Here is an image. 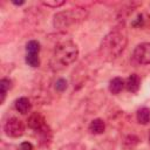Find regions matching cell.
<instances>
[{
	"label": "cell",
	"mask_w": 150,
	"mask_h": 150,
	"mask_svg": "<svg viewBox=\"0 0 150 150\" xmlns=\"http://www.w3.org/2000/svg\"><path fill=\"white\" fill-rule=\"evenodd\" d=\"M128 45V35L121 28H115L107 33L98 47L100 56L108 62L115 61L122 55Z\"/></svg>",
	"instance_id": "cell-1"
},
{
	"label": "cell",
	"mask_w": 150,
	"mask_h": 150,
	"mask_svg": "<svg viewBox=\"0 0 150 150\" xmlns=\"http://www.w3.org/2000/svg\"><path fill=\"white\" fill-rule=\"evenodd\" d=\"M79 56V47L75 42L67 40L57 43L52 54L49 67L54 71L62 70L73 64Z\"/></svg>",
	"instance_id": "cell-2"
},
{
	"label": "cell",
	"mask_w": 150,
	"mask_h": 150,
	"mask_svg": "<svg viewBox=\"0 0 150 150\" xmlns=\"http://www.w3.org/2000/svg\"><path fill=\"white\" fill-rule=\"evenodd\" d=\"M88 16V11L83 7H71L57 12L53 18V26L57 30H66L84 21Z\"/></svg>",
	"instance_id": "cell-3"
},
{
	"label": "cell",
	"mask_w": 150,
	"mask_h": 150,
	"mask_svg": "<svg viewBox=\"0 0 150 150\" xmlns=\"http://www.w3.org/2000/svg\"><path fill=\"white\" fill-rule=\"evenodd\" d=\"M25 123L16 116L9 117L4 124V132L6 136L12 138H19L25 134Z\"/></svg>",
	"instance_id": "cell-4"
},
{
	"label": "cell",
	"mask_w": 150,
	"mask_h": 150,
	"mask_svg": "<svg viewBox=\"0 0 150 150\" xmlns=\"http://www.w3.org/2000/svg\"><path fill=\"white\" fill-rule=\"evenodd\" d=\"M132 59L138 64H150V42L138 43L134 48Z\"/></svg>",
	"instance_id": "cell-5"
},
{
	"label": "cell",
	"mask_w": 150,
	"mask_h": 150,
	"mask_svg": "<svg viewBox=\"0 0 150 150\" xmlns=\"http://www.w3.org/2000/svg\"><path fill=\"white\" fill-rule=\"evenodd\" d=\"M27 127L35 131L36 134L40 132L41 130H43L46 127H48V123L45 118L43 115H41L40 112L35 111V112H30V115L27 118Z\"/></svg>",
	"instance_id": "cell-6"
},
{
	"label": "cell",
	"mask_w": 150,
	"mask_h": 150,
	"mask_svg": "<svg viewBox=\"0 0 150 150\" xmlns=\"http://www.w3.org/2000/svg\"><path fill=\"white\" fill-rule=\"evenodd\" d=\"M14 108L18 112H20L22 115H26L32 110V102L28 97L21 96V97L16 98L14 101Z\"/></svg>",
	"instance_id": "cell-7"
},
{
	"label": "cell",
	"mask_w": 150,
	"mask_h": 150,
	"mask_svg": "<svg viewBox=\"0 0 150 150\" xmlns=\"http://www.w3.org/2000/svg\"><path fill=\"white\" fill-rule=\"evenodd\" d=\"M124 82H125L124 88H125L129 93L135 94V93H137V91L139 90V88H141V77H139L137 74H131V75H129V76L124 80Z\"/></svg>",
	"instance_id": "cell-8"
},
{
	"label": "cell",
	"mask_w": 150,
	"mask_h": 150,
	"mask_svg": "<svg viewBox=\"0 0 150 150\" xmlns=\"http://www.w3.org/2000/svg\"><path fill=\"white\" fill-rule=\"evenodd\" d=\"M124 86H125L124 80H123L122 77H120V76H116V77H112V79L109 81L108 89H109V91H110L112 95H117V94H120V93L123 90Z\"/></svg>",
	"instance_id": "cell-9"
},
{
	"label": "cell",
	"mask_w": 150,
	"mask_h": 150,
	"mask_svg": "<svg viewBox=\"0 0 150 150\" xmlns=\"http://www.w3.org/2000/svg\"><path fill=\"white\" fill-rule=\"evenodd\" d=\"M88 130L93 135H101V134H103L105 131V122L102 118H94L89 123Z\"/></svg>",
	"instance_id": "cell-10"
},
{
	"label": "cell",
	"mask_w": 150,
	"mask_h": 150,
	"mask_svg": "<svg viewBox=\"0 0 150 150\" xmlns=\"http://www.w3.org/2000/svg\"><path fill=\"white\" fill-rule=\"evenodd\" d=\"M139 137L135 134H129L122 139V148L124 150H134L139 144Z\"/></svg>",
	"instance_id": "cell-11"
},
{
	"label": "cell",
	"mask_w": 150,
	"mask_h": 150,
	"mask_svg": "<svg viewBox=\"0 0 150 150\" xmlns=\"http://www.w3.org/2000/svg\"><path fill=\"white\" fill-rule=\"evenodd\" d=\"M136 120L139 124L146 125L150 123V108L142 107L136 111Z\"/></svg>",
	"instance_id": "cell-12"
},
{
	"label": "cell",
	"mask_w": 150,
	"mask_h": 150,
	"mask_svg": "<svg viewBox=\"0 0 150 150\" xmlns=\"http://www.w3.org/2000/svg\"><path fill=\"white\" fill-rule=\"evenodd\" d=\"M12 87H13V82H12L11 79H8V77H2V79L0 80V95H1L0 103H1V104L5 102L6 95H7V93L12 89Z\"/></svg>",
	"instance_id": "cell-13"
},
{
	"label": "cell",
	"mask_w": 150,
	"mask_h": 150,
	"mask_svg": "<svg viewBox=\"0 0 150 150\" xmlns=\"http://www.w3.org/2000/svg\"><path fill=\"white\" fill-rule=\"evenodd\" d=\"M38 136H39V142H40L41 145H48L52 142V138H53V132H52L50 127L48 125L43 130L38 132Z\"/></svg>",
	"instance_id": "cell-14"
},
{
	"label": "cell",
	"mask_w": 150,
	"mask_h": 150,
	"mask_svg": "<svg viewBox=\"0 0 150 150\" xmlns=\"http://www.w3.org/2000/svg\"><path fill=\"white\" fill-rule=\"evenodd\" d=\"M41 45L38 40H29L26 43V53L28 54H40Z\"/></svg>",
	"instance_id": "cell-15"
},
{
	"label": "cell",
	"mask_w": 150,
	"mask_h": 150,
	"mask_svg": "<svg viewBox=\"0 0 150 150\" xmlns=\"http://www.w3.org/2000/svg\"><path fill=\"white\" fill-rule=\"evenodd\" d=\"M25 60H26V63L28 66H30L32 68H38L40 66V56H39V54H28V53H26Z\"/></svg>",
	"instance_id": "cell-16"
},
{
	"label": "cell",
	"mask_w": 150,
	"mask_h": 150,
	"mask_svg": "<svg viewBox=\"0 0 150 150\" xmlns=\"http://www.w3.org/2000/svg\"><path fill=\"white\" fill-rule=\"evenodd\" d=\"M54 87H55V90L59 91V93H63L67 88H68V81L63 77H59L55 83H54Z\"/></svg>",
	"instance_id": "cell-17"
},
{
	"label": "cell",
	"mask_w": 150,
	"mask_h": 150,
	"mask_svg": "<svg viewBox=\"0 0 150 150\" xmlns=\"http://www.w3.org/2000/svg\"><path fill=\"white\" fill-rule=\"evenodd\" d=\"M66 4L64 0H47V1H42V5L49 8H59L61 6H63Z\"/></svg>",
	"instance_id": "cell-18"
},
{
	"label": "cell",
	"mask_w": 150,
	"mask_h": 150,
	"mask_svg": "<svg viewBox=\"0 0 150 150\" xmlns=\"http://www.w3.org/2000/svg\"><path fill=\"white\" fill-rule=\"evenodd\" d=\"M60 150H86V146L81 143H69L61 146Z\"/></svg>",
	"instance_id": "cell-19"
},
{
	"label": "cell",
	"mask_w": 150,
	"mask_h": 150,
	"mask_svg": "<svg viewBox=\"0 0 150 150\" xmlns=\"http://www.w3.org/2000/svg\"><path fill=\"white\" fill-rule=\"evenodd\" d=\"M1 150H20L19 145L12 144V143H2L1 144Z\"/></svg>",
	"instance_id": "cell-20"
},
{
	"label": "cell",
	"mask_w": 150,
	"mask_h": 150,
	"mask_svg": "<svg viewBox=\"0 0 150 150\" xmlns=\"http://www.w3.org/2000/svg\"><path fill=\"white\" fill-rule=\"evenodd\" d=\"M20 150H34V146L30 142L28 141H25V142H21L20 143Z\"/></svg>",
	"instance_id": "cell-21"
},
{
	"label": "cell",
	"mask_w": 150,
	"mask_h": 150,
	"mask_svg": "<svg viewBox=\"0 0 150 150\" xmlns=\"http://www.w3.org/2000/svg\"><path fill=\"white\" fill-rule=\"evenodd\" d=\"M12 4H13V5H15V6H21V5H23V4H25V1H19V2H16V1H13Z\"/></svg>",
	"instance_id": "cell-22"
},
{
	"label": "cell",
	"mask_w": 150,
	"mask_h": 150,
	"mask_svg": "<svg viewBox=\"0 0 150 150\" xmlns=\"http://www.w3.org/2000/svg\"><path fill=\"white\" fill-rule=\"evenodd\" d=\"M148 141H149V143H150V131H149V135H148Z\"/></svg>",
	"instance_id": "cell-23"
}]
</instances>
